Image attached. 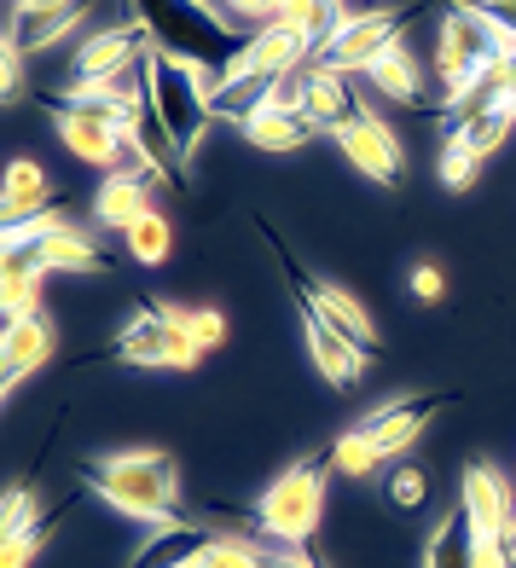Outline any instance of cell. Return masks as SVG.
<instances>
[{
  "label": "cell",
  "mask_w": 516,
  "mask_h": 568,
  "mask_svg": "<svg viewBox=\"0 0 516 568\" xmlns=\"http://www.w3.org/2000/svg\"><path fill=\"white\" fill-rule=\"evenodd\" d=\"M447 134L464 145V151H476V158L487 163V158H499V151L510 145V134H516V122H510V111L499 105V111H487V116H471V122H458V128H447Z\"/></svg>",
  "instance_id": "cell-28"
},
{
  "label": "cell",
  "mask_w": 516,
  "mask_h": 568,
  "mask_svg": "<svg viewBox=\"0 0 516 568\" xmlns=\"http://www.w3.org/2000/svg\"><path fill=\"white\" fill-rule=\"evenodd\" d=\"M47 302V267L36 250H7L0 255V314L7 320H36Z\"/></svg>",
  "instance_id": "cell-19"
},
{
  "label": "cell",
  "mask_w": 516,
  "mask_h": 568,
  "mask_svg": "<svg viewBox=\"0 0 516 568\" xmlns=\"http://www.w3.org/2000/svg\"><path fill=\"white\" fill-rule=\"evenodd\" d=\"M331 145L343 151V158L372 180V186H401V169H406V151L395 140V128L372 116V111H360L354 122H343L337 134H331Z\"/></svg>",
  "instance_id": "cell-12"
},
{
  "label": "cell",
  "mask_w": 516,
  "mask_h": 568,
  "mask_svg": "<svg viewBox=\"0 0 516 568\" xmlns=\"http://www.w3.org/2000/svg\"><path fill=\"white\" fill-rule=\"evenodd\" d=\"M151 122H158L169 158L186 163L203 145V134L221 122L215 116V82L203 70L169 59V53H151Z\"/></svg>",
  "instance_id": "cell-4"
},
{
  "label": "cell",
  "mask_w": 516,
  "mask_h": 568,
  "mask_svg": "<svg viewBox=\"0 0 516 568\" xmlns=\"http://www.w3.org/2000/svg\"><path fill=\"white\" fill-rule=\"evenodd\" d=\"M366 88L383 99V105L418 111V105H424V64H418V53H412L406 41H395L389 53H383V59L366 70Z\"/></svg>",
  "instance_id": "cell-20"
},
{
  "label": "cell",
  "mask_w": 516,
  "mask_h": 568,
  "mask_svg": "<svg viewBox=\"0 0 516 568\" xmlns=\"http://www.w3.org/2000/svg\"><path fill=\"white\" fill-rule=\"evenodd\" d=\"M505 111H510V122H516V82H510V93H505Z\"/></svg>",
  "instance_id": "cell-40"
},
{
  "label": "cell",
  "mask_w": 516,
  "mask_h": 568,
  "mask_svg": "<svg viewBox=\"0 0 516 568\" xmlns=\"http://www.w3.org/2000/svg\"><path fill=\"white\" fill-rule=\"evenodd\" d=\"M325 487H331V464L325 458L285 464V470L262 487V499H255V510H250L255 534H262L267 546L302 551L307 539L320 534V523H325V499H331Z\"/></svg>",
  "instance_id": "cell-3"
},
{
  "label": "cell",
  "mask_w": 516,
  "mask_h": 568,
  "mask_svg": "<svg viewBox=\"0 0 516 568\" xmlns=\"http://www.w3.org/2000/svg\"><path fill=\"white\" fill-rule=\"evenodd\" d=\"M273 568H320L314 557H307V551H285V546H279V557H273Z\"/></svg>",
  "instance_id": "cell-39"
},
{
  "label": "cell",
  "mask_w": 516,
  "mask_h": 568,
  "mask_svg": "<svg viewBox=\"0 0 516 568\" xmlns=\"http://www.w3.org/2000/svg\"><path fill=\"white\" fill-rule=\"evenodd\" d=\"M59 354V331L47 314L36 320H7V331H0V395H12L30 372H41L47 359Z\"/></svg>",
  "instance_id": "cell-15"
},
{
  "label": "cell",
  "mask_w": 516,
  "mask_h": 568,
  "mask_svg": "<svg viewBox=\"0 0 516 568\" xmlns=\"http://www.w3.org/2000/svg\"><path fill=\"white\" fill-rule=\"evenodd\" d=\"M325 464H331V476H348V481H372V476H383V458H377V447L366 442V429H343L337 442H331V453H325Z\"/></svg>",
  "instance_id": "cell-26"
},
{
  "label": "cell",
  "mask_w": 516,
  "mask_h": 568,
  "mask_svg": "<svg viewBox=\"0 0 516 568\" xmlns=\"http://www.w3.org/2000/svg\"><path fill=\"white\" fill-rule=\"evenodd\" d=\"M158 47L145 41V30L134 18H122L111 23V30H93L82 47H75V59H70V75H64V99H88L93 88H105L111 75H122L128 64H140L151 59Z\"/></svg>",
  "instance_id": "cell-9"
},
{
  "label": "cell",
  "mask_w": 516,
  "mask_h": 568,
  "mask_svg": "<svg viewBox=\"0 0 516 568\" xmlns=\"http://www.w3.org/2000/svg\"><path fill=\"white\" fill-rule=\"evenodd\" d=\"M36 255H41V267L47 273H105L111 262H105V250H99V239L93 232H82V226H59V232H47L41 244H30Z\"/></svg>",
  "instance_id": "cell-23"
},
{
  "label": "cell",
  "mask_w": 516,
  "mask_h": 568,
  "mask_svg": "<svg viewBox=\"0 0 516 568\" xmlns=\"http://www.w3.org/2000/svg\"><path fill=\"white\" fill-rule=\"evenodd\" d=\"M499 53H516V41L487 12H476L471 0H453L442 12V30H435V75L447 82V93L458 82H471V75Z\"/></svg>",
  "instance_id": "cell-5"
},
{
  "label": "cell",
  "mask_w": 516,
  "mask_h": 568,
  "mask_svg": "<svg viewBox=\"0 0 516 568\" xmlns=\"http://www.w3.org/2000/svg\"><path fill=\"white\" fill-rule=\"evenodd\" d=\"M215 539V528L203 523H169V528H151V539L134 551L128 568H192L203 557V546Z\"/></svg>",
  "instance_id": "cell-22"
},
{
  "label": "cell",
  "mask_w": 516,
  "mask_h": 568,
  "mask_svg": "<svg viewBox=\"0 0 516 568\" xmlns=\"http://www.w3.org/2000/svg\"><path fill=\"white\" fill-rule=\"evenodd\" d=\"M471 568H516V557H510L505 539H476V546H471Z\"/></svg>",
  "instance_id": "cell-36"
},
{
  "label": "cell",
  "mask_w": 516,
  "mask_h": 568,
  "mask_svg": "<svg viewBox=\"0 0 516 568\" xmlns=\"http://www.w3.org/2000/svg\"><path fill=\"white\" fill-rule=\"evenodd\" d=\"M93 359H111V366H140V372H192L198 359H203V348L174 320H163L158 307L145 302L140 314L117 331V343L105 354H93Z\"/></svg>",
  "instance_id": "cell-6"
},
{
  "label": "cell",
  "mask_w": 516,
  "mask_h": 568,
  "mask_svg": "<svg viewBox=\"0 0 516 568\" xmlns=\"http://www.w3.org/2000/svg\"><path fill=\"white\" fill-rule=\"evenodd\" d=\"M47 116H53V134L64 140L70 158H82V163L105 169V174L122 169L128 128H134V122H128L117 105H99V99H59Z\"/></svg>",
  "instance_id": "cell-7"
},
{
  "label": "cell",
  "mask_w": 516,
  "mask_h": 568,
  "mask_svg": "<svg viewBox=\"0 0 516 568\" xmlns=\"http://www.w3.org/2000/svg\"><path fill=\"white\" fill-rule=\"evenodd\" d=\"M82 487L99 494L111 510L140 516L151 528H169L180 510V464L163 447H128L111 458H93L82 470Z\"/></svg>",
  "instance_id": "cell-2"
},
{
  "label": "cell",
  "mask_w": 516,
  "mask_h": 568,
  "mask_svg": "<svg viewBox=\"0 0 516 568\" xmlns=\"http://www.w3.org/2000/svg\"><path fill=\"white\" fill-rule=\"evenodd\" d=\"M53 210V174H47L36 158H18L7 163V186H0V226H23Z\"/></svg>",
  "instance_id": "cell-18"
},
{
  "label": "cell",
  "mask_w": 516,
  "mask_h": 568,
  "mask_svg": "<svg viewBox=\"0 0 516 568\" xmlns=\"http://www.w3.org/2000/svg\"><path fill=\"white\" fill-rule=\"evenodd\" d=\"M302 116L314 122L320 134H337L343 122H354V116H360V105H354V75L325 70V64H307V75H302Z\"/></svg>",
  "instance_id": "cell-17"
},
{
  "label": "cell",
  "mask_w": 516,
  "mask_h": 568,
  "mask_svg": "<svg viewBox=\"0 0 516 568\" xmlns=\"http://www.w3.org/2000/svg\"><path fill=\"white\" fill-rule=\"evenodd\" d=\"M0 70H7V105H18V93H23V53L18 47L0 53Z\"/></svg>",
  "instance_id": "cell-37"
},
{
  "label": "cell",
  "mask_w": 516,
  "mask_h": 568,
  "mask_svg": "<svg viewBox=\"0 0 516 568\" xmlns=\"http://www.w3.org/2000/svg\"><path fill=\"white\" fill-rule=\"evenodd\" d=\"M406 284H412V296H418L424 307H435V302H442V296H447V273H442V267H435V262H418V267H412V273H406Z\"/></svg>",
  "instance_id": "cell-35"
},
{
  "label": "cell",
  "mask_w": 516,
  "mask_h": 568,
  "mask_svg": "<svg viewBox=\"0 0 516 568\" xmlns=\"http://www.w3.org/2000/svg\"><path fill=\"white\" fill-rule=\"evenodd\" d=\"M505 546H510V557H516V523H510V534H505Z\"/></svg>",
  "instance_id": "cell-41"
},
{
  "label": "cell",
  "mask_w": 516,
  "mask_h": 568,
  "mask_svg": "<svg viewBox=\"0 0 516 568\" xmlns=\"http://www.w3.org/2000/svg\"><path fill=\"white\" fill-rule=\"evenodd\" d=\"M279 12V0H221V18L232 23L239 36H255V30H267Z\"/></svg>",
  "instance_id": "cell-33"
},
{
  "label": "cell",
  "mask_w": 516,
  "mask_h": 568,
  "mask_svg": "<svg viewBox=\"0 0 516 568\" xmlns=\"http://www.w3.org/2000/svg\"><path fill=\"white\" fill-rule=\"evenodd\" d=\"M337 7H343V0H337Z\"/></svg>",
  "instance_id": "cell-42"
},
{
  "label": "cell",
  "mask_w": 516,
  "mask_h": 568,
  "mask_svg": "<svg viewBox=\"0 0 516 568\" xmlns=\"http://www.w3.org/2000/svg\"><path fill=\"white\" fill-rule=\"evenodd\" d=\"M239 134L255 151H302L307 140H320V128L307 122L302 111H255V116L239 122Z\"/></svg>",
  "instance_id": "cell-24"
},
{
  "label": "cell",
  "mask_w": 516,
  "mask_h": 568,
  "mask_svg": "<svg viewBox=\"0 0 516 568\" xmlns=\"http://www.w3.org/2000/svg\"><path fill=\"white\" fill-rule=\"evenodd\" d=\"M59 7H70V0H12L7 18H47V12H59Z\"/></svg>",
  "instance_id": "cell-38"
},
{
  "label": "cell",
  "mask_w": 516,
  "mask_h": 568,
  "mask_svg": "<svg viewBox=\"0 0 516 568\" xmlns=\"http://www.w3.org/2000/svg\"><path fill=\"white\" fill-rule=\"evenodd\" d=\"M273 250H279V267L291 273L296 291H302V296H314L320 314H325L331 325H343V331H348V337H354L360 348H366V354H377V320H372V307L360 302V296L348 291V284H337V278H307V273L296 267V255H291L285 244H279V239H273Z\"/></svg>",
  "instance_id": "cell-14"
},
{
  "label": "cell",
  "mask_w": 516,
  "mask_h": 568,
  "mask_svg": "<svg viewBox=\"0 0 516 568\" xmlns=\"http://www.w3.org/2000/svg\"><path fill=\"white\" fill-rule=\"evenodd\" d=\"M510 481H516V476H510Z\"/></svg>",
  "instance_id": "cell-43"
},
{
  "label": "cell",
  "mask_w": 516,
  "mask_h": 568,
  "mask_svg": "<svg viewBox=\"0 0 516 568\" xmlns=\"http://www.w3.org/2000/svg\"><path fill=\"white\" fill-rule=\"evenodd\" d=\"M383 499H389V510H418L429 499L424 464H395V470H383Z\"/></svg>",
  "instance_id": "cell-31"
},
{
  "label": "cell",
  "mask_w": 516,
  "mask_h": 568,
  "mask_svg": "<svg viewBox=\"0 0 516 568\" xmlns=\"http://www.w3.org/2000/svg\"><path fill=\"white\" fill-rule=\"evenodd\" d=\"M151 215V180L140 174H105L99 180V192H93V221L105 226V232H128L134 221Z\"/></svg>",
  "instance_id": "cell-21"
},
{
  "label": "cell",
  "mask_w": 516,
  "mask_h": 568,
  "mask_svg": "<svg viewBox=\"0 0 516 568\" xmlns=\"http://www.w3.org/2000/svg\"><path fill=\"white\" fill-rule=\"evenodd\" d=\"M122 7L158 53L203 70L215 88L232 75V64H239L244 41H250L221 18V0H122Z\"/></svg>",
  "instance_id": "cell-1"
},
{
  "label": "cell",
  "mask_w": 516,
  "mask_h": 568,
  "mask_svg": "<svg viewBox=\"0 0 516 568\" xmlns=\"http://www.w3.org/2000/svg\"><path fill=\"white\" fill-rule=\"evenodd\" d=\"M406 30H412V7H389V12H348L343 18V30L331 36L320 53H314V64H325V70H343V75H366L383 53H389L395 41H406Z\"/></svg>",
  "instance_id": "cell-8"
},
{
  "label": "cell",
  "mask_w": 516,
  "mask_h": 568,
  "mask_svg": "<svg viewBox=\"0 0 516 568\" xmlns=\"http://www.w3.org/2000/svg\"><path fill=\"white\" fill-rule=\"evenodd\" d=\"M314 64V41L296 36V30H279V23H267V30H255L244 41L239 64H232V75H267V82H279V75H296Z\"/></svg>",
  "instance_id": "cell-16"
},
{
  "label": "cell",
  "mask_w": 516,
  "mask_h": 568,
  "mask_svg": "<svg viewBox=\"0 0 516 568\" xmlns=\"http://www.w3.org/2000/svg\"><path fill=\"white\" fill-rule=\"evenodd\" d=\"M435 174H442V186H447V192H471L476 180H482V158H476V151H464V145L447 134L442 158H435Z\"/></svg>",
  "instance_id": "cell-32"
},
{
  "label": "cell",
  "mask_w": 516,
  "mask_h": 568,
  "mask_svg": "<svg viewBox=\"0 0 516 568\" xmlns=\"http://www.w3.org/2000/svg\"><path fill=\"white\" fill-rule=\"evenodd\" d=\"M458 510L471 516L476 539H505L516 523V481L505 470H494L487 458H471L458 476Z\"/></svg>",
  "instance_id": "cell-11"
},
{
  "label": "cell",
  "mask_w": 516,
  "mask_h": 568,
  "mask_svg": "<svg viewBox=\"0 0 516 568\" xmlns=\"http://www.w3.org/2000/svg\"><path fill=\"white\" fill-rule=\"evenodd\" d=\"M273 557H279V546H255V539H244V534L215 528V539L203 546V557L192 568H273Z\"/></svg>",
  "instance_id": "cell-27"
},
{
  "label": "cell",
  "mask_w": 516,
  "mask_h": 568,
  "mask_svg": "<svg viewBox=\"0 0 516 568\" xmlns=\"http://www.w3.org/2000/svg\"><path fill=\"white\" fill-rule=\"evenodd\" d=\"M453 406V395H401L389 406H377L372 418H360V429H366V442L377 447V458H406L412 447L424 442V429L435 424V412Z\"/></svg>",
  "instance_id": "cell-13"
},
{
  "label": "cell",
  "mask_w": 516,
  "mask_h": 568,
  "mask_svg": "<svg viewBox=\"0 0 516 568\" xmlns=\"http://www.w3.org/2000/svg\"><path fill=\"white\" fill-rule=\"evenodd\" d=\"M296 314H302V337H307V354H314V372L331 383V389H360L366 383V366H372V354L360 348L343 325H331L320 307H314V296H302L296 291Z\"/></svg>",
  "instance_id": "cell-10"
},
{
  "label": "cell",
  "mask_w": 516,
  "mask_h": 568,
  "mask_svg": "<svg viewBox=\"0 0 516 568\" xmlns=\"http://www.w3.org/2000/svg\"><path fill=\"white\" fill-rule=\"evenodd\" d=\"M122 239H128V255H134L140 267H163V262H169V250H174V226H169V215L151 210L145 221L128 226Z\"/></svg>",
  "instance_id": "cell-30"
},
{
  "label": "cell",
  "mask_w": 516,
  "mask_h": 568,
  "mask_svg": "<svg viewBox=\"0 0 516 568\" xmlns=\"http://www.w3.org/2000/svg\"><path fill=\"white\" fill-rule=\"evenodd\" d=\"M471 546H476L471 516L447 510L442 523L429 528V539H424V568H471Z\"/></svg>",
  "instance_id": "cell-25"
},
{
  "label": "cell",
  "mask_w": 516,
  "mask_h": 568,
  "mask_svg": "<svg viewBox=\"0 0 516 568\" xmlns=\"http://www.w3.org/2000/svg\"><path fill=\"white\" fill-rule=\"evenodd\" d=\"M64 516H70V499H64L53 516H41V523H30L23 534H7V539H0V568H30V562L47 551V539H53V528L64 523Z\"/></svg>",
  "instance_id": "cell-29"
},
{
  "label": "cell",
  "mask_w": 516,
  "mask_h": 568,
  "mask_svg": "<svg viewBox=\"0 0 516 568\" xmlns=\"http://www.w3.org/2000/svg\"><path fill=\"white\" fill-rule=\"evenodd\" d=\"M30 523H41V516H36V494H30V487H12L7 505H0V539H7V534H23Z\"/></svg>",
  "instance_id": "cell-34"
}]
</instances>
